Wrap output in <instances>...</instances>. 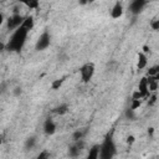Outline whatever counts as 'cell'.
Returning a JSON list of instances; mask_svg holds the SVG:
<instances>
[{
	"instance_id": "16",
	"label": "cell",
	"mask_w": 159,
	"mask_h": 159,
	"mask_svg": "<svg viewBox=\"0 0 159 159\" xmlns=\"http://www.w3.org/2000/svg\"><path fill=\"white\" fill-rule=\"evenodd\" d=\"M63 78H58V80H55V81H52V83H51V88L52 89H58L61 86H62V83H63Z\"/></svg>"
},
{
	"instance_id": "23",
	"label": "cell",
	"mask_w": 159,
	"mask_h": 159,
	"mask_svg": "<svg viewBox=\"0 0 159 159\" xmlns=\"http://www.w3.org/2000/svg\"><path fill=\"white\" fill-rule=\"evenodd\" d=\"M48 157H50V154H48L46 150H43L42 153H40V154H39V157H37V158H39V159H45V158H48Z\"/></svg>"
},
{
	"instance_id": "9",
	"label": "cell",
	"mask_w": 159,
	"mask_h": 159,
	"mask_svg": "<svg viewBox=\"0 0 159 159\" xmlns=\"http://www.w3.org/2000/svg\"><path fill=\"white\" fill-rule=\"evenodd\" d=\"M82 147H83V142L80 143V140H76V144H73L68 149V155L70 157H77V155H80V153L82 150Z\"/></svg>"
},
{
	"instance_id": "4",
	"label": "cell",
	"mask_w": 159,
	"mask_h": 159,
	"mask_svg": "<svg viewBox=\"0 0 159 159\" xmlns=\"http://www.w3.org/2000/svg\"><path fill=\"white\" fill-rule=\"evenodd\" d=\"M50 43H51V35L48 31H43L36 41L35 50L36 51H43L50 46Z\"/></svg>"
},
{
	"instance_id": "14",
	"label": "cell",
	"mask_w": 159,
	"mask_h": 159,
	"mask_svg": "<svg viewBox=\"0 0 159 159\" xmlns=\"http://www.w3.org/2000/svg\"><path fill=\"white\" fill-rule=\"evenodd\" d=\"M25 6L30 7V9H37L39 7V2L40 0H20Z\"/></svg>"
},
{
	"instance_id": "21",
	"label": "cell",
	"mask_w": 159,
	"mask_h": 159,
	"mask_svg": "<svg viewBox=\"0 0 159 159\" xmlns=\"http://www.w3.org/2000/svg\"><path fill=\"white\" fill-rule=\"evenodd\" d=\"M150 27H152L154 31L159 30V20H158V19H153L152 22H150Z\"/></svg>"
},
{
	"instance_id": "25",
	"label": "cell",
	"mask_w": 159,
	"mask_h": 159,
	"mask_svg": "<svg viewBox=\"0 0 159 159\" xmlns=\"http://www.w3.org/2000/svg\"><path fill=\"white\" fill-rule=\"evenodd\" d=\"M21 92H22L21 87H16L15 91H14V94H15V96H19V94H21Z\"/></svg>"
},
{
	"instance_id": "17",
	"label": "cell",
	"mask_w": 159,
	"mask_h": 159,
	"mask_svg": "<svg viewBox=\"0 0 159 159\" xmlns=\"http://www.w3.org/2000/svg\"><path fill=\"white\" fill-rule=\"evenodd\" d=\"M125 118L127 119H130V120H134V118H135V113H134V109H132L130 107L128 108V109H125Z\"/></svg>"
},
{
	"instance_id": "10",
	"label": "cell",
	"mask_w": 159,
	"mask_h": 159,
	"mask_svg": "<svg viewBox=\"0 0 159 159\" xmlns=\"http://www.w3.org/2000/svg\"><path fill=\"white\" fill-rule=\"evenodd\" d=\"M138 91H139L144 97H147V96H148V93H149V89H148V78L143 77V78L139 81Z\"/></svg>"
},
{
	"instance_id": "27",
	"label": "cell",
	"mask_w": 159,
	"mask_h": 159,
	"mask_svg": "<svg viewBox=\"0 0 159 159\" xmlns=\"http://www.w3.org/2000/svg\"><path fill=\"white\" fill-rule=\"evenodd\" d=\"M2 22H4V15L0 12V26L2 25Z\"/></svg>"
},
{
	"instance_id": "11",
	"label": "cell",
	"mask_w": 159,
	"mask_h": 159,
	"mask_svg": "<svg viewBox=\"0 0 159 159\" xmlns=\"http://www.w3.org/2000/svg\"><path fill=\"white\" fill-rule=\"evenodd\" d=\"M147 63H148L147 55H145L144 52H139V55H138V62H137V67H138V70H143V68H145Z\"/></svg>"
},
{
	"instance_id": "20",
	"label": "cell",
	"mask_w": 159,
	"mask_h": 159,
	"mask_svg": "<svg viewBox=\"0 0 159 159\" xmlns=\"http://www.w3.org/2000/svg\"><path fill=\"white\" fill-rule=\"evenodd\" d=\"M140 107V99H135V98H132V104H130V108L132 109H137Z\"/></svg>"
},
{
	"instance_id": "24",
	"label": "cell",
	"mask_w": 159,
	"mask_h": 159,
	"mask_svg": "<svg viewBox=\"0 0 159 159\" xmlns=\"http://www.w3.org/2000/svg\"><path fill=\"white\" fill-rule=\"evenodd\" d=\"M96 0H80V4H82V5H86V4H92V2H94Z\"/></svg>"
},
{
	"instance_id": "6",
	"label": "cell",
	"mask_w": 159,
	"mask_h": 159,
	"mask_svg": "<svg viewBox=\"0 0 159 159\" xmlns=\"http://www.w3.org/2000/svg\"><path fill=\"white\" fill-rule=\"evenodd\" d=\"M22 21H24V16L19 15V14H15L11 17L7 19V29L9 30H15L22 24Z\"/></svg>"
},
{
	"instance_id": "15",
	"label": "cell",
	"mask_w": 159,
	"mask_h": 159,
	"mask_svg": "<svg viewBox=\"0 0 159 159\" xmlns=\"http://www.w3.org/2000/svg\"><path fill=\"white\" fill-rule=\"evenodd\" d=\"M35 144H36V138L35 137H30L25 142V148L26 149H32L35 147Z\"/></svg>"
},
{
	"instance_id": "8",
	"label": "cell",
	"mask_w": 159,
	"mask_h": 159,
	"mask_svg": "<svg viewBox=\"0 0 159 159\" xmlns=\"http://www.w3.org/2000/svg\"><path fill=\"white\" fill-rule=\"evenodd\" d=\"M122 15H123V5L119 1H117L111 10V16L112 19H119Z\"/></svg>"
},
{
	"instance_id": "5",
	"label": "cell",
	"mask_w": 159,
	"mask_h": 159,
	"mask_svg": "<svg viewBox=\"0 0 159 159\" xmlns=\"http://www.w3.org/2000/svg\"><path fill=\"white\" fill-rule=\"evenodd\" d=\"M147 4H148V0H132V2L129 4V11L133 15H138L143 11Z\"/></svg>"
},
{
	"instance_id": "13",
	"label": "cell",
	"mask_w": 159,
	"mask_h": 159,
	"mask_svg": "<svg viewBox=\"0 0 159 159\" xmlns=\"http://www.w3.org/2000/svg\"><path fill=\"white\" fill-rule=\"evenodd\" d=\"M21 26H24L26 30L30 31V30L34 27V17H32V16H26V17H24V21H22Z\"/></svg>"
},
{
	"instance_id": "19",
	"label": "cell",
	"mask_w": 159,
	"mask_h": 159,
	"mask_svg": "<svg viewBox=\"0 0 159 159\" xmlns=\"http://www.w3.org/2000/svg\"><path fill=\"white\" fill-rule=\"evenodd\" d=\"M82 137H83V132H82V130H76V132L72 134V138H73L75 142H76V140H81Z\"/></svg>"
},
{
	"instance_id": "18",
	"label": "cell",
	"mask_w": 159,
	"mask_h": 159,
	"mask_svg": "<svg viewBox=\"0 0 159 159\" xmlns=\"http://www.w3.org/2000/svg\"><path fill=\"white\" fill-rule=\"evenodd\" d=\"M148 73H149V77H158V75H159V67L158 66L150 67Z\"/></svg>"
},
{
	"instance_id": "2",
	"label": "cell",
	"mask_w": 159,
	"mask_h": 159,
	"mask_svg": "<svg viewBox=\"0 0 159 159\" xmlns=\"http://www.w3.org/2000/svg\"><path fill=\"white\" fill-rule=\"evenodd\" d=\"M117 154V148L114 144V140L112 138V134H107L102 144L99 145V157L101 159H112Z\"/></svg>"
},
{
	"instance_id": "1",
	"label": "cell",
	"mask_w": 159,
	"mask_h": 159,
	"mask_svg": "<svg viewBox=\"0 0 159 159\" xmlns=\"http://www.w3.org/2000/svg\"><path fill=\"white\" fill-rule=\"evenodd\" d=\"M29 35V30H26L24 26H19L17 29L14 30L11 37L9 39V41L5 45V50L10 51V52H20L26 42Z\"/></svg>"
},
{
	"instance_id": "12",
	"label": "cell",
	"mask_w": 159,
	"mask_h": 159,
	"mask_svg": "<svg viewBox=\"0 0 159 159\" xmlns=\"http://www.w3.org/2000/svg\"><path fill=\"white\" fill-rule=\"evenodd\" d=\"M98 157H99V144H94L88 152V158L89 159H97Z\"/></svg>"
},
{
	"instance_id": "26",
	"label": "cell",
	"mask_w": 159,
	"mask_h": 159,
	"mask_svg": "<svg viewBox=\"0 0 159 159\" xmlns=\"http://www.w3.org/2000/svg\"><path fill=\"white\" fill-rule=\"evenodd\" d=\"M127 142H128V143H133V142H134V137H132V135L128 137V140H127Z\"/></svg>"
},
{
	"instance_id": "22",
	"label": "cell",
	"mask_w": 159,
	"mask_h": 159,
	"mask_svg": "<svg viewBox=\"0 0 159 159\" xmlns=\"http://www.w3.org/2000/svg\"><path fill=\"white\" fill-rule=\"evenodd\" d=\"M67 104H62V106H60V107H57L56 108V112L57 113H60V114H63V113H66L67 112Z\"/></svg>"
},
{
	"instance_id": "3",
	"label": "cell",
	"mask_w": 159,
	"mask_h": 159,
	"mask_svg": "<svg viewBox=\"0 0 159 159\" xmlns=\"http://www.w3.org/2000/svg\"><path fill=\"white\" fill-rule=\"evenodd\" d=\"M94 71H96V68H94V63H92V62H87V63H84V65L80 68V76H81L82 82H84V83L89 82V81L92 80L93 75H94Z\"/></svg>"
},
{
	"instance_id": "7",
	"label": "cell",
	"mask_w": 159,
	"mask_h": 159,
	"mask_svg": "<svg viewBox=\"0 0 159 159\" xmlns=\"http://www.w3.org/2000/svg\"><path fill=\"white\" fill-rule=\"evenodd\" d=\"M43 132H45L47 135L55 134V132H56V124H55V122H53L51 118H47V119L45 120V123H43Z\"/></svg>"
}]
</instances>
